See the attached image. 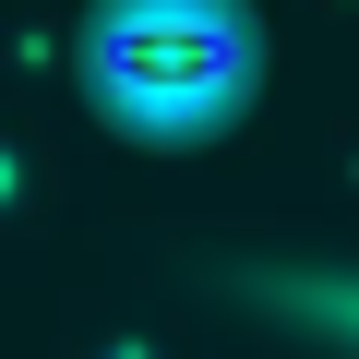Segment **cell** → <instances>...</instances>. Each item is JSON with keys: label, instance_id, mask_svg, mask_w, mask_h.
<instances>
[{"label": "cell", "instance_id": "6da1fadb", "mask_svg": "<svg viewBox=\"0 0 359 359\" xmlns=\"http://www.w3.org/2000/svg\"><path fill=\"white\" fill-rule=\"evenodd\" d=\"M84 84L120 132H216L252 96V25L228 0H96Z\"/></svg>", "mask_w": 359, "mask_h": 359}]
</instances>
